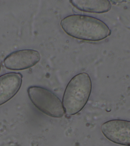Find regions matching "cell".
Returning <instances> with one entry per match:
<instances>
[{"label": "cell", "instance_id": "cell-2", "mask_svg": "<svg viewBox=\"0 0 130 146\" xmlns=\"http://www.w3.org/2000/svg\"><path fill=\"white\" fill-rule=\"evenodd\" d=\"M92 82L89 75L82 72L74 76L67 85L63 98L65 114L73 116L82 110L89 99Z\"/></svg>", "mask_w": 130, "mask_h": 146}, {"label": "cell", "instance_id": "cell-1", "mask_svg": "<svg viewBox=\"0 0 130 146\" xmlns=\"http://www.w3.org/2000/svg\"><path fill=\"white\" fill-rule=\"evenodd\" d=\"M60 25L69 36L83 41L98 42L111 34L109 27L103 21L86 15H70L62 19Z\"/></svg>", "mask_w": 130, "mask_h": 146}, {"label": "cell", "instance_id": "cell-7", "mask_svg": "<svg viewBox=\"0 0 130 146\" xmlns=\"http://www.w3.org/2000/svg\"><path fill=\"white\" fill-rule=\"evenodd\" d=\"M70 2L81 11L93 13H105L109 11L112 7L108 0H72Z\"/></svg>", "mask_w": 130, "mask_h": 146}, {"label": "cell", "instance_id": "cell-5", "mask_svg": "<svg viewBox=\"0 0 130 146\" xmlns=\"http://www.w3.org/2000/svg\"><path fill=\"white\" fill-rule=\"evenodd\" d=\"M41 59L40 53L34 49H26L14 51L5 57L4 64L12 71H22L32 68Z\"/></svg>", "mask_w": 130, "mask_h": 146}, {"label": "cell", "instance_id": "cell-8", "mask_svg": "<svg viewBox=\"0 0 130 146\" xmlns=\"http://www.w3.org/2000/svg\"><path fill=\"white\" fill-rule=\"evenodd\" d=\"M1 64L0 62V72H1Z\"/></svg>", "mask_w": 130, "mask_h": 146}, {"label": "cell", "instance_id": "cell-6", "mask_svg": "<svg viewBox=\"0 0 130 146\" xmlns=\"http://www.w3.org/2000/svg\"><path fill=\"white\" fill-rule=\"evenodd\" d=\"M20 73H6L0 76V106L11 100L17 94L22 84Z\"/></svg>", "mask_w": 130, "mask_h": 146}, {"label": "cell", "instance_id": "cell-3", "mask_svg": "<svg viewBox=\"0 0 130 146\" xmlns=\"http://www.w3.org/2000/svg\"><path fill=\"white\" fill-rule=\"evenodd\" d=\"M30 100L37 109L47 116L59 118L65 114L62 102L55 94L44 87L32 86L27 88Z\"/></svg>", "mask_w": 130, "mask_h": 146}, {"label": "cell", "instance_id": "cell-4", "mask_svg": "<svg viewBox=\"0 0 130 146\" xmlns=\"http://www.w3.org/2000/svg\"><path fill=\"white\" fill-rule=\"evenodd\" d=\"M101 131L104 136L113 143L130 146V121L115 119L102 124Z\"/></svg>", "mask_w": 130, "mask_h": 146}]
</instances>
